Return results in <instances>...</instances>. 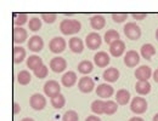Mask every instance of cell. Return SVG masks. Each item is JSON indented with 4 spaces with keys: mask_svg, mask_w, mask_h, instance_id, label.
<instances>
[{
    "mask_svg": "<svg viewBox=\"0 0 158 121\" xmlns=\"http://www.w3.org/2000/svg\"><path fill=\"white\" fill-rule=\"evenodd\" d=\"M81 24L78 20H63L60 24V30L63 35H74L80 32Z\"/></svg>",
    "mask_w": 158,
    "mask_h": 121,
    "instance_id": "6da1fadb",
    "label": "cell"
},
{
    "mask_svg": "<svg viewBox=\"0 0 158 121\" xmlns=\"http://www.w3.org/2000/svg\"><path fill=\"white\" fill-rule=\"evenodd\" d=\"M124 34L129 40H139L141 38V28L136 23L129 22L124 25Z\"/></svg>",
    "mask_w": 158,
    "mask_h": 121,
    "instance_id": "7a4b0ae2",
    "label": "cell"
},
{
    "mask_svg": "<svg viewBox=\"0 0 158 121\" xmlns=\"http://www.w3.org/2000/svg\"><path fill=\"white\" fill-rule=\"evenodd\" d=\"M147 101L143 97H134L130 103V109L134 114H143L147 110Z\"/></svg>",
    "mask_w": 158,
    "mask_h": 121,
    "instance_id": "3957f363",
    "label": "cell"
},
{
    "mask_svg": "<svg viewBox=\"0 0 158 121\" xmlns=\"http://www.w3.org/2000/svg\"><path fill=\"white\" fill-rule=\"evenodd\" d=\"M66 46H67V42L66 40L62 38V37H56L54 39H51L49 42V49L52 53H56L59 55L61 52H63L66 50Z\"/></svg>",
    "mask_w": 158,
    "mask_h": 121,
    "instance_id": "277c9868",
    "label": "cell"
},
{
    "mask_svg": "<svg viewBox=\"0 0 158 121\" xmlns=\"http://www.w3.org/2000/svg\"><path fill=\"white\" fill-rule=\"evenodd\" d=\"M44 93L48 97H50V98H52V97L60 95L61 93V86H60V84L56 80L46 81V84L44 85Z\"/></svg>",
    "mask_w": 158,
    "mask_h": 121,
    "instance_id": "5b68a950",
    "label": "cell"
},
{
    "mask_svg": "<svg viewBox=\"0 0 158 121\" xmlns=\"http://www.w3.org/2000/svg\"><path fill=\"white\" fill-rule=\"evenodd\" d=\"M102 44V39L100 37V34L98 33H90L86 35L85 39V45L89 50H98Z\"/></svg>",
    "mask_w": 158,
    "mask_h": 121,
    "instance_id": "8992f818",
    "label": "cell"
},
{
    "mask_svg": "<svg viewBox=\"0 0 158 121\" xmlns=\"http://www.w3.org/2000/svg\"><path fill=\"white\" fill-rule=\"evenodd\" d=\"M78 88L83 93H90L95 88V82L89 76H83L78 81Z\"/></svg>",
    "mask_w": 158,
    "mask_h": 121,
    "instance_id": "52a82bcc",
    "label": "cell"
},
{
    "mask_svg": "<svg viewBox=\"0 0 158 121\" xmlns=\"http://www.w3.org/2000/svg\"><path fill=\"white\" fill-rule=\"evenodd\" d=\"M29 104L34 110H43L46 107V98L40 93H35L29 98Z\"/></svg>",
    "mask_w": 158,
    "mask_h": 121,
    "instance_id": "ba28073f",
    "label": "cell"
},
{
    "mask_svg": "<svg viewBox=\"0 0 158 121\" xmlns=\"http://www.w3.org/2000/svg\"><path fill=\"white\" fill-rule=\"evenodd\" d=\"M96 95L100 98H111L114 95V88L108 84H101L96 87Z\"/></svg>",
    "mask_w": 158,
    "mask_h": 121,
    "instance_id": "9c48e42d",
    "label": "cell"
},
{
    "mask_svg": "<svg viewBox=\"0 0 158 121\" xmlns=\"http://www.w3.org/2000/svg\"><path fill=\"white\" fill-rule=\"evenodd\" d=\"M140 62V56H139V52L134 51V50H130L125 53L124 56V63L128 68H134L136 67Z\"/></svg>",
    "mask_w": 158,
    "mask_h": 121,
    "instance_id": "30bf717a",
    "label": "cell"
},
{
    "mask_svg": "<svg viewBox=\"0 0 158 121\" xmlns=\"http://www.w3.org/2000/svg\"><path fill=\"white\" fill-rule=\"evenodd\" d=\"M152 76V69L148 65H141L135 70V78L138 81H148Z\"/></svg>",
    "mask_w": 158,
    "mask_h": 121,
    "instance_id": "8fae6325",
    "label": "cell"
},
{
    "mask_svg": "<svg viewBox=\"0 0 158 121\" xmlns=\"http://www.w3.org/2000/svg\"><path fill=\"white\" fill-rule=\"evenodd\" d=\"M125 52V42L120 39L110 45V53L113 57H119Z\"/></svg>",
    "mask_w": 158,
    "mask_h": 121,
    "instance_id": "7c38bea8",
    "label": "cell"
},
{
    "mask_svg": "<svg viewBox=\"0 0 158 121\" xmlns=\"http://www.w3.org/2000/svg\"><path fill=\"white\" fill-rule=\"evenodd\" d=\"M50 68L55 73H62L67 68V62L62 57H55L50 60Z\"/></svg>",
    "mask_w": 158,
    "mask_h": 121,
    "instance_id": "4fadbf2b",
    "label": "cell"
},
{
    "mask_svg": "<svg viewBox=\"0 0 158 121\" xmlns=\"http://www.w3.org/2000/svg\"><path fill=\"white\" fill-rule=\"evenodd\" d=\"M28 49L32 52H40L44 49V41L39 35H34L28 40Z\"/></svg>",
    "mask_w": 158,
    "mask_h": 121,
    "instance_id": "5bb4252c",
    "label": "cell"
},
{
    "mask_svg": "<svg viewBox=\"0 0 158 121\" xmlns=\"http://www.w3.org/2000/svg\"><path fill=\"white\" fill-rule=\"evenodd\" d=\"M94 63L99 68H105L110 64V55L105 51H100L94 56Z\"/></svg>",
    "mask_w": 158,
    "mask_h": 121,
    "instance_id": "9a60e30c",
    "label": "cell"
},
{
    "mask_svg": "<svg viewBox=\"0 0 158 121\" xmlns=\"http://www.w3.org/2000/svg\"><path fill=\"white\" fill-rule=\"evenodd\" d=\"M68 47L71 49L72 52L74 53H81L84 51V42L80 38H77V37H73L71 38L69 41H68Z\"/></svg>",
    "mask_w": 158,
    "mask_h": 121,
    "instance_id": "2e32d148",
    "label": "cell"
},
{
    "mask_svg": "<svg viewBox=\"0 0 158 121\" xmlns=\"http://www.w3.org/2000/svg\"><path fill=\"white\" fill-rule=\"evenodd\" d=\"M103 79L107 82H116L119 79V70L114 67H110L103 72Z\"/></svg>",
    "mask_w": 158,
    "mask_h": 121,
    "instance_id": "e0dca14e",
    "label": "cell"
},
{
    "mask_svg": "<svg viewBox=\"0 0 158 121\" xmlns=\"http://www.w3.org/2000/svg\"><path fill=\"white\" fill-rule=\"evenodd\" d=\"M28 38V33L23 27H15L14 28V41L16 44H23Z\"/></svg>",
    "mask_w": 158,
    "mask_h": 121,
    "instance_id": "ac0fdd59",
    "label": "cell"
},
{
    "mask_svg": "<svg viewBox=\"0 0 158 121\" xmlns=\"http://www.w3.org/2000/svg\"><path fill=\"white\" fill-rule=\"evenodd\" d=\"M77 75L74 72H67L62 75V79H61V84L64 86V87H72L76 85L77 82Z\"/></svg>",
    "mask_w": 158,
    "mask_h": 121,
    "instance_id": "d6986e66",
    "label": "cell"
},
{
    "mask_svg": "<svg viewBox=\"0 0 158 121\" xmlns=\"http://www.w3.org/2000/svg\"><path fill=\"white\" fill-rule=\"evenodd\" d=\"M130 97L131 96H130V92L128 90L122 88V90H118L116 92V102L119 105H127L130 101Z\"/></svg>",
    "mask_w": 158,
    "mask_h": 121,
    "instance_id": "ffe728a7",
    "label": "cell"
},
{
    "mask_svg": "<svg viewBox=\"0 0 158 121\" xmlns=\"http://www.w3.org/2000/svg\"><path fill=\"white\" fill-rule=\"evenodd\" d=\"M140 55L145 58V60H151L155 55H156V49L153 45L151 44H145L141 46V50H140Z\"/></svg>",
    "mask_w": 158,
    "mask_h": 121,
    "instance_id": "44dd1931",
    "label": "cell"
},
{
    "mask_svg": "<svg viewBox=\"0 0 158 121\" xmlns=\"http://www.w3.org/2000/svg\"><path fill=\"white\" fill-rule=\"evenodd\" d=\"M90 25L95 30H101L106 25V18L102 15H95V16H93L90 18Z\"/></svg>",
    "mask_w": 158,
    "mask_h": 121,
    "instance_id": "7402d4cb",
    "label": "cell"
},
{
    "mask_svg": "<svg viewBox=\"0 0 158 121\" xmlns=\"http://www.w3.org/2000/svg\"><path fill=\"white\" fill-rule=\"evenodd\" d=\"M135 91L138 95L146 96L151 92V84L148 81H138L135 85Z\"/></svg>",
    "mask_w": 158,
    "mask_h": 121,
    "instance_id": "603a6c76",
    "label": "cell"
},
{
    "mask_svg": "<svg viewBox=\"0 0 158 121\" xmlns=\"http://www.w3.org/2000/svg\"><path fill=\"white\" fill-rule=\"evenodd\" d=\"M94 70V64L90 60H81L78 64V72L83 75H88Z\"/></svg>",
    "mask_w": 158,
    "mask_h": 121,
    "instance_id": "cb8c5ba5",
    "label": "cell"
},
{
    "mask_svg": "<svg viewBox=\"0 0 158 121\" xmlns=\"http://www.w3.org/2000/svg\"><path fill=\"white\" fill-rule=\"evenodd\" d=\"M40 65H43V60L39 56H29L27 60V67L31 70H35L37 68H39Z\"/></svg>",
    "mask_w": 158,
    "mask_h": 121,
    "instance_id": "d4e9b609",
    "label": "cell"
},
{
    "mask_svg": "<svg viewBox=\"0 0 158 121\" xmlns=\"http://www.w3.org/2000/svg\"><path fill=\"white\" fill-rule=\"evenodd\" d=\"M26 56H27V53L23 47H21V46L14 47V62L15 63H22L26 58Z\"/></svg>",
    "mask_w": 158,
    "mask_h": 121,
    "instance_id": "484cf974",
    "label": "cell"
},
{
    "mask_svg": "<svg viewBox=\"0 0 158 121\" xmlns=\"http://www.w3.org/2000/svg\"><path fill=\"white\" fill-rule=\"evenodd\" d=\"M12 17H14V24L16 27H22L28 21V15L27 14H22V12H15V14H12Z\"/></svg>",
    "mask_w": 158,
    "mask_h": 121,
    "instance_id": "4316f807",
    "label": "cell"
},
{
    "mask_svg": "<svg viewBox=\"0 0 158 121\" xmlns=\"http://www.w3.org/2000/svg\"><path fill=\"white\" fill-rule=\"evenodd\" d=\"M91 110H93V113L96 114V115L105 114V101H101V100L94 101L93 104H91Z\"/></svg>",
    "mask_w": 158,
    "mask_h": 121,
    "instance_id": "83f0119b",
    "label": "cell"
},
{
    "mask_svg": "<svg viewBox=\"0 0 158 121\" xmlns=\"http://www.w3.org/2000/svg\"><path fill=\"white\" fill-rule=\"evenodd\" d=\"M50 100H51V105L55 109H61V108H63L66 105V98H64V96L62 93H60L57 96L50 98Z\"/></svg>",
    "mask_w": 158,
    "mask_h": 121,
    "instance_id": "f1b7e54d",
    "label": "cell"
},
{
    "mask_svg": "<svg viewBox=\"0 0 158 121\" xmlns=\"http://www.w3.org/2000/svg\"><path fill=\"white\" fill-rule=\"evenodd\" d=\"M119 37H120V35H119V33L117 30L110 29V30H107V32L105 33V41H106L108 45H111L112 42L119 40V39H120Z\"/></svg>",
    "mask_w": 158,
    "mask_h": 121,
    "instance_id": "f546056e",
    "label": "cell"
},
{
    "mask_svg": "<svg viewBox=\"0 0 158 121\" xmlns=\"http://www.w3.org/2000/svg\"><path fill=\"white\" fill-rule=\"evenodd\" d=\"M31 79H32V75H31V73L28 70H22V72L19 73V75H17V81H19V84L22 85V86L28 85L31 82Z\"/></svg>",
    "mask_w": 158,
    "mask_h": 121,
    "instance_id": "4dcf8cb0",
    "label": "cell"
},
{
    "mask_svg": "<svg viewBox=\"0 0 158 121\" xmlns=\"http://www.w3.org/2000/svg\"><path fill=\"white\" fill-rule=\"evenodd\" d=\"M117 109H118L117 102L111 101V100L105 102V114L106 115H113V114H116Z\"/></svg>",
    "mask_w": 158,
    "mask_h": 121,
    "instance_id": "1f68e13d",
    "label": "cell"
},
{
    "mask_svg": "<svg viewBox=\"0 0 158 121\" xmlns=\"http://www.w3.org/2000/svg\"><path fill=\"white\" fill-rule=\"evenodd\" d=\"M34 75L38 78V79H45L46 76H48V74H49V69H48V67L46 65H40L39 68H37L34 72Z\"/></svg>",
    "mask_w": 158,
    "mask_h": 121,
    "instance_id": "d6a6232c",
    "label": "cell"
},
{
    "mask_svg": "<svg viewBox=\"0 0 158 121\" xmlns=\"http://www.w3.org/2000/svg\"><path fill=\"white\" fill-rule=\"evenodd\" d=\"M28 27L32 32H38L41 28V21L39 17H33L32 20L28 22Z\"/></svg>",
    "mask_w": 158,
    "mask_h": 121,
    "instance_id": "836d02e7",
    "label": "cell"
},
{
    "mask_svg": "<svg viewBox=\"0 0 158 121\" xmlns=\"http://www.w3.org/2000/svg\"><path fill=\"white\" fill-rule=\"evenodd\" d=\"M78 120H79V116L78 114H77V111H74V110H68L62 116V121H78Z\"/></svg>",
    "mask_w": 158,
    "mask_h": 121,
    "instance_id": "e575fe53",
    "label": "cell"
},
{
    "mask_svg": "<svg viewBox=\"0 0 158 121\" xmlns=\"http://www.w3.org/2000/svg\"><path fill=\"white\" fill-rule=\"evenodd\" d=\"M57 18L56 14H51V12H44L41 14V20L44 21L45 23H54Z\"/></svg>",
    "mask_w": 158,
    "mask_h": 121,
    "instance_id": "d590c367",
    "label": "cell"
},
{
    "mask_svg": "<svg viewBox=\"0 0 158 121\" xmlns=\"http://www.w3.org/2000/svg\"><path fill=\"white\" fill-rule=\"evenodd\" d=\"M112 18H113L114 22H117V23H123V22H125L127 18H128V14H125V12H123V14L114 12V14H112Z\"/></svg>",
    "mask_w": 158,
    "mask_h": 121,
    "instance_id": "8d00e7d4",
    "label": "cell"
},
{
    "mask_svg": "<svg viewBox=\"0 0 158 121\" xmlns=\"http://www.w3.org/2000/svg\"><path fill=\"white\" fill-rule=\"evenodd\" d=\"M131 17H133L134 20H136V21H142V20H145V18L147 17V14H145V12H142V14L133 12V14H131Z\"/></svg>",
    "mask_w": 158,
    "mask_h": 121,
    "instance_id": "74e56055",
    "label": "cell"
},
{
    "mask_svg": "<svg viewBox=\"0 0 158 121\" xmlns=\"http://www.w3.org/2000/svg\"><path fill=\"white\" fill-rule=\"evenodd\" d=\"M21 111V107L19 103H14V114L15 115H17V114H20Z\"/></svg>",
    "mask_w": 158,
    "mask_h": 121,
    "instance_id": "f35d334b",
    "label": "cell"
},
{
    "mask_svg": "<svg viewBox=\"0 0 158 121\" xmlns=\"http://www.w3.org/2000/svg\"><path fill=\"white\" fill-rule=\"evenodd\" d=\"M85 121H101V119H100L98 115H90V116H88L85 119Z\"/></svg>",
    "mask_w": 158,
    "mask_h": 121,
    "instance_id": "ab89813d",
    "label": "cell"
},
{
    "mask_svg": "<svg viewBox=\"0 0 158 121\" xmlns=\"http://www.w3.org/2000/svg\"><path fill=\"white\" fill-rule=\"evenodd\" d=\"M152 78H153V80L158 82V69H156L153 73H152Z\"/></svg>",
    "mask_w": 158,
    "mask_h": 121,
    "instance_id": "60d3db41",
    "label": "cell"
},
{
    "mask_svg": "<svg viewBox=\"0 0 158 121\" xmlns=\"http://www.w3.org/2000/svg\"><path fill=\"white\" fill-rule=\"evenodd\" d=\"M129 121H145L142 118H140V116H133L131 119H129Z\"/></svg>",
    "mask_w": 158,
    "mask_h": 121,
    "instance_id": "b9f144b4",
    "label": "cell"
},
{
    "mask_svg": "<svg viewBox=\"0 0 158 121\" xmlns=\"http://www.w3.org/2000/svg\"><path fill=\"white\" fill-rule=\"evenodd\" d=\"M21 121H34L32 118H24V119H22Z\"/></svg>",
    "mask_w": 158,
    "mask_h": 121,
    "instance_id": "7bdbcfd3",
    "label": "cell"
},
{
    "mask_svg": "<svg viewBox=\"0 0 158 121\" xmlns=\"http://www.w3.org/2000/svg\"><path fill=\"white\" fill-rule=\"evenodd\" d=\"M152 121H158V113L155 115V116H153V120H152Z\"/></svg>",
    "mask_w": 158,
    "mask_h": 121,
    "instance_id": "ee69618b",
    "label": "cell"
},
{
    "mask_svg": "<svg viewBox=\"0 0 158 121\" xmlns=\"http://www.w3.org/2000/svg\"><path fill=\"white\" fill-rule=\"evenodd\" d=\"M156 39H157V40H158V29H157V30H156Z\"/></svg>",
    "mask_w": 158,
    "mask_h": 121,
    "instance_id": "f6af8a7d",
    "label": "cell"
}]
</instances>
